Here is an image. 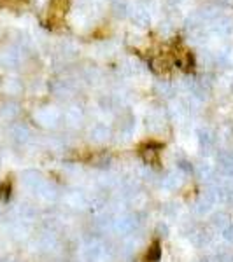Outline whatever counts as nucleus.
Listing matches in <instances>:
<instances>
[{
  "label": "nucleus",
  "instance_id": "f257e3e1",
  "mask_svg": "<svg viewBox=\"0 0 233 262\" xmlns=\"http://www.w3.org/2000/svg\"><path fill=\"white\" fill-rule=\"evenodd\" d=\"M160 147H154V145H146L142 149V157L146 163L149 165H154V163H158V156H160Z\"/></svg>",
  "mask_w": 233,
  "mask_h": 262
},
{
  "label": "nucleus",
  "instance_id": "f03ea898",
  "mask_svg": "<svg viewBox=\"0 0 233 262\" xmlns=\"http://www.w3.org/2000/svg\"><path fill=\"white\" fill-rule=\"evenodd\" d=\"M160 259V247L158 243L154 245L153 248H149V252H147V262H158Z\"/></svg>",
  "mask_w": 233,
  "mask_h": 262
}]
</instances>
